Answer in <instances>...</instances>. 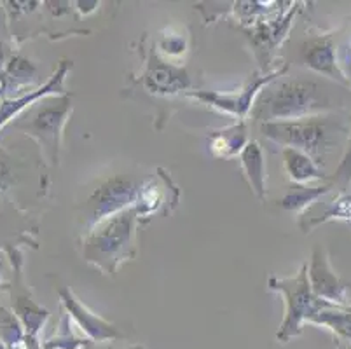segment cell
<instances>
[{"mask_svg":"<svg viewBox=\"0 0 351 349\" xmlns=\"http://www.w3.org/2000/svg\"><path fill=\"white\" fill-rule=\"evenodd\" d=\"M334 107L330 89L324 82L293 77L266 86L252 108V115L263 123L298 121L334 110Z\"/></svg>","mask_w":351,"mask_h":349,"instance_id":"obj_1","label":"cell"},{"mask_svg":"<svg viewBox=\"0 0 351 349\" xmlns=\"http://www.w3.org/2000/svg\"><path fill=\"white\" fill-rule=\"evenodd\" d=\"M136 206L98 224L84 239L86 262L97 265L104 273L114 274L117 265L135 255V227L138 219Z\"/></svg>","mask_w":351,"mask_h":349,"instance_id":"obj_2","label":"cell"},{"mask_svg":"<svg viewBox=\"0 0 351 349\" xmlns=\"http://www.w3.org/2000/svg\"><path fill=\"white\" fill-rule=\"evenodd\" d=\"M267 287L285 297V318L276 334L280 342H289L290 339L298 337L302 330V323L308 322L318 309L327 306V302L317 299L313 293L306 264H302L299 273L292 278L271 276Z\"/></svg>","mask_w":351,"mask_h":349,"instance_id":"obj_3","label":"cell"},{"mask_svg":"<svg viewBox=\"0 0 351 349\" xmlns=\"http://www.w3.org/2000/svg\"><path fill=\"white\" fill-rule=\"evenodd\" d=\"M261 131L266 139L280 145L282 149L301 150L308 154L315 163H320L325 154L332 149L330 124L322 117H306L298 121H276L263 123Z\"/></svg>","mask_w":351,"mask_h":349,"instance_id":"obj_4","label":"cell"},{"mask_svg":"<svg viewBox=\"0 0 351 349\" xmlns=\"http://www.w3.org/2000/svg\"><path fill=\"white\" fill-rule=\"evenodd\" d=\"M140 200V185L133 178L116 177L101 182L100 187L95 189L84 204V226L86 232L98 226L104 220L117 215L126 208L135 206Z\"/></svg>","mask_w":351,"mask_h":349,"instance_id":"obj_5","label":"cell"},{"mask_svg":"<svg viewBox=\"0 0 351 349\" xmlns=\"http://www.w3.org/2000/svg\"><path fill=\"white\" fill-rule=\"evenodd\" d=\"M70 114V96L63 95L56 100H46L44 105H39L32 112L30 119L21 130L27 131L39 140L40 145L46 149L47 158L58 165L60 158V140H62L63 124Z\"/></svg>","mask_w":351,"mask_h":349,"instance_id":"obj_6","label":"cell"},{"mask_svg":"<svg viewBox=\"0 0 351 349\" xmlns=\"http://www.w3.org/2000/svg\"><path fill=\"white\" fill-rule=\"evenodd\" d=\"M287 72V65L280 70H274L271 73H264V75H257L255 73L250 81L245 84V88L241 89L236 95H220L215 91H191L187 93L189 96L196 98V100L203 101V104L210 105L213 108H219V110L226 112V114H231L234 117H238L239 121H243L245 115L248 112H252L254 108V100L255 96L261 95L266 86H269L271 82L276 81V77H282Z\"/></svg>","mask_w":351,"mask_h":349,"instance_id":"obj_7","label":"cell"},{"mask_svg":"<svg viewBox=\"0 0 351 349\" xmlns=\"http://www.w3.org/2000/svg\"><path fill=\"white\" fill-rule=\"evenodd\" d=\"M308 281L315 297L334 306H346L348 287L330 267L327 252L320 246L313 250L308 267Z\"/></svg>","mask_w":351,"mask_h":349,"instance_id":"obj_8","label":"cell"},{"mask_svg":"<svg viewBox=\"0 0 351 349\" xmlns=\"http://www.w3.org/2000/svg\"><path fill=\"white\" fill-rule=\"evenodd\" d=\"M301 62L313 72L324 73L336 82L348 84L346 77L337 63L336 47L330 35H317L308 38L301 46Z\"/></svg>","mask_w":351,"mask_h":349,"instance_id":"obj_9","label":"cell"},{"mask_svg":"<svg viewBox=\"0 0 351 349\" xmlns=\"http://www.w3.org/2000/svg\"><path fill=\"white\" fill-rule=\"evenodd\" d=\"M143 86L147 91L154 95H175L191 86L189 75L184 69L170 65V63L159 62L158 58H152L145 73H143Z\"/></svg>","mask_w":351,"mask_h":349,"instance_id":"obj_10","label":"cell"},{"mask_svg":"<svg viewBox=\"0 0 351 349\" xmlns=\"http://www.w3.org/2000/svg\"><path fill=\"white\" fill-rule=\"evenodd\" d=\"M60 299L65 304L66 311L70 313L75 323L79 325V328H82V332L89 335L95 341H107V339H117L119 337V332L114 325H110L105 320L98 318L97 315L86 309L81 302H79L75 297L72 296L69 288H60L58 290Z\"/></svg>","mask_w":351,"mask_h":349,"instance_id":"obj_11","label":"cell"},{"mask_svg":"<svg viewBox=\"0 0 351 349\" xmlns=\"http://www.w3.org/2000/svg\"><path fill=\"white\" fill-rule=\"evenodd\" d=\"M239 161L243 168L245 178L248 185L254 191L255 196L263 201L267 194L266 189V161H264V152L255 140H248L243 150L239 152Z\"/></svg>","mask_w":351,"mask_h":349,"instance_id":"obj_12","label":"cell"},{"mask_svg":"<svg viewBox=\"0 0 351 349\" xmlns=\"http://www.w3.org/2000/svg\"><path fill=\"white\" fill-rule=\"evenodd\" d=\"M282 158L285 171L293 184L306 185L309 182H327L328 177L318 168V165L309 158L308 154L295 149H282Z\"/></svg>","mask_w":351,"mask_h":349,"instance_id":"obj_13","label":"cell"},{"mask_svg":"<svg viewBox=\"0 0 351 349\" xmlns=\"http://www.w3.org/2000/svg\"><path fill=\"white\" fill-rule=\"evenodd\" d=\"M248 143L245 121H238L226 130L210 134V150L217 158H234Z\"/></svg>","mask_w":351,"mask_h":349,"instance_id":"obj_14","label":"cell"},{"mask_svg":"<svg viewBox=\"0 0 351 349\" xmlns=\"http://www.w3.org/2000/svg\"><path fill=\"white\" fill-rule=\"evenodd\" d=\"M308 323L318 326H327L328 330L334 332L337 337L351 342V307L327 304L325 307L318 309L308 320Z\"/></svg>","mask_w":351,"mask_h":349,"instance_id":"obj_15","label":"cell"},{"mask_svg":"<svg viewBox=\"0 0 351 349\" xmlns=\"http://www.w3.org/2000/svg\"><path fill=\"white\" fill-rule=\"evenodd\" d=\"M69 67H72L69 62H62L58 72L54 73L53 79H51V81L47 82L43 89H37L35 93L23 96V98H20V100H14V101H9V104H5L4 108L0 110V124H4L5 121L11 119L12 114L20 112L21 108L27 107L28 104H32V101H35V100H39L40 96L53 95V93H63V77H65Z\"/></svg>","mask_w":351,"mask_h":349,"instance_id":"obj_16","label":"cell"},{"mask_svg":"<svg viewBox=\"0 0 351 349\" xmlns=\"http://www.w3.org/2000/svg\"><path fill=\"white\" fill-rule=\"evenodd\" d=\"M330 220H351V194L343 192L341 196L330 201L327 206H324V211L315 217H304L301 220L302 232H311V229L318 227L320 224L330 222Z\"/></svg>","mask_w":351,"mask_h":349,"instance_id":"obj_17","label":"cell"},{"mask_svg":"<svg viewBox=\"0 0 351 349\" xmlns=\"http://www.w3.org/2000/svg\"><path fill=\"white\" fill-rule=\"evenodd\" d=\"M332 191V185L324 184L318 185V187H306V185H299L293 191H290L289 194L283 196V200L280 201V206L287 211H302L306 210L311 204L318 203V200L328 194Z\"/></svg>","mask_w":351,"mask_h":349,"instance_id":"obj_18","label":"cell"},{"mask_svg":"<svg viewBox=\"0 0 351 349\" xmlns=\"http://www.w3.org/2000/svg\"><path fill=\"white\" fill-rule=\"evenodd\" d=\"M23 325L5 307H0V342L8 346V349L21 344L25 341Z\"/></svg>","mask_w":351,"mask_h":349,"instance_id":"obj_19","label":"cell"},{"mask_svg":"<svg viewBox=\"0 0 351 349\" xmlns=\"http://www.w3.org/2000/svg\"><path fill=\"white\" fill-rule=\"evenodd\" d=\"M327 182L332 185V189L337 187L339 191H346L348 185L351 184V136L339 166H337V169L334 171V175L328 177Z\"/></svg>","mask_w":351,"mask_h":349,"instance_id":"obj_20","label":"cell"},{"mask_svg":"<svg viewBox=\"0 0 351 349\" xmlns=\"http://www.w3.org/2000/svg\"><path fill=\"white\" fill-rule=\"evenodd\" d=\"M8 77H11V79H14V81H28L30 77L35 75V67L32 65L28 60H25V58L21 56H14L11 58V62H9L8 65Z\"/></svg>","mask_w":351,"mask_h":349,"instance_id":"obj_21","label":"cell"},{"mask_svg":"<svg viewBox=\"0 0 351 349\" xmlns=\"http://www.w3.org/2000/svg\"><path fill=\"white\" fill-rule=\"evenodd\" d=\"M161 47L168 54H182L186 51V40L182 37H170L168 40H162Z\"/></svg>","mask_w":351,"mask_h":349,"instance_id":"obj_22","label":"cell"},{"mask_svg":"<svg viewBox=\"0 0 351 349\" xmlns=\"http://www.w3.org/2000/svg\"><path fill=\"white\" fill-rule=\"evenodd\" d=\"M341 72L344 73L346 77L348 84L351 82V38L346 43V46L343 47V56H341V63H339Z\"/></svg>","mask_w":351,"mask_h":349,"instance_id":"obj_23","label":"cell"},{"mask_svg":"<svg viewBox=\"0 0 351 349\" xmlns=\"http://www.w3.org/2000/svg\"><path fill=\"white\" fill-rule=\"evenodd\" d=\"M2 63H4V47L0 44V69H2Z\"/></svg>","mask_w":351,"mask_h":349,"instance_id":"obj_24","label":"cell"},{"mask_svg":"<svg viewBox=\"0 0 351 349\" xmlns=\"http://www.w3.org/2000/svg\"><path fill=\"white\" fill-rule=\"evenodd\" d=\"M0 349H5V348H4V344H2V342H0Z\"/></svg>","mask_w":351,"mask_h":349,"instance_id":"obj_25","label":"cell"}]
</instances>
